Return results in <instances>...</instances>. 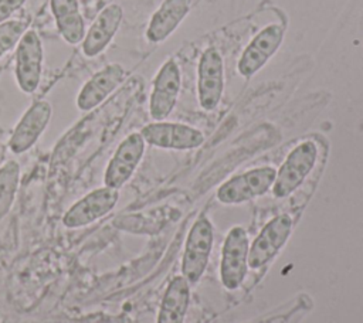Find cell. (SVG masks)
I'll return each instance as SVG.
<instances>
[{
    "mask_svg": "<svg viewBox=\"0 0 363 323\" xmlns=\"http://www.w3.org/2000/svg\"><path fill=\"white\" fill-rule=\"evenodd\" d=\"M318 159V146L312 140L296 144L277 170L272 193L278 198H285L294 193L312 171Z\"/></svg>",
    "mask_w": 363,
    "mask_h": 323,
    "instance_id": "6da1fadb",
    "label": "cell"
},
{
    "mask_svg": "<svg viewBox=\"0 0 363 323\" xmlns=\"http://www.w3.org/2000/svg\"><path fill=\"white\" fill-rule=\"evenodd\" d=\"M213 225L206 215H200L191 225L186 238L182 256V275L189 283H196L203 276L213 249Z\"/></svg>",
    "mask_w": 363,
    "mask_h": 323,
    "instance_id": "7a4b0ae2",
    "label": "cell"
},
{
    "mask_svg": "<svg viewBox=\"0 0 363 323\" xmlns=\"http://www.w3.org/2000/svg\"><path fill=\"white\" fill-rule=\"evenodd\" d=\"M248 249L250 241L245 230L240 225L233 227L221 248L220 280L228 290H235L241 286L248 271Z\"/></svg>",
    "mask_w": 363,
    "mask_h": 323,
    "instance_id": "3957f363",
    "label": "cell"
},
{
    "mask_svg": "<svg viewBox=\"0 0 363 323\" xmlns=\"http://www.w3.org/2000/svg\"><path fill=\"white\" fill-rule=\"evenodd\" d=\"M277 170L271 166L251 169L223 183L217 190V198L223 204H240L265 194L275 181Z\"/></svg>",
    "mask_w": 363,
    "mask_h": 323,
    "instance_id": "277c9868",
    "label": "cell"
},
{
    "mask_svg": "<svg viewBox=\"0 0 363 323\" xmlns=\"http://www.w3.org/2000/svg\"><path fill=\"white\" fill-rule=\"evenodd\" d=\"M292 218L288 214H281L269 220L248 249V268L258 269L268 264L285 245L292 231Z\"/></svg>",
    "mask_w": 363,
    "mask_h": 323,
    "instance_id": "5b68a950",
    "label": "cell"
},
{
    "mask_svg": "<svg viewBox=\"0 0 363 323\" xmlns=\"http://www.w3.org/2000/svg\"><path fill=\"white\" fill-rule=\"evenodd\" d=\"M285 30L279 24H269L259 30L244 48L238 62V74L250 78L257 74L281 47Z\"/></svg>",
    "mask_w": 363,
    "mask_h": 323,
    "instance_id": "8992f818",
    "label": "cell"
},
{
    "mask_svg": "<svg viewBox=\"0 0 363 323\" xmlns=\"http://www.w3.org/2000/svg\"><path fill=\"white\" fill-rule=\"evenodd\" d=\"M224 91V62L217 48H207L197 67V96L204 110H213Z\"/></svg>",
    "mask_w": 363,
    "mask_h": 323,
    "instance_id": "52a82bcc",
    "label": "cell"
},
{
    "mask_svg": "<svg viewBox=\"0 0 363 323\" xmlns=\"http://www.w3.org/2000/svg\"><path fill=\"white\" fill-rule=\"evenodd\" d=\"M119 200V191L111 187H99L75 201L62 217L67 228L85 227L106 215Z\"/></svg>",
    "mask_w": 363,
    "mask_h": 323,
    "instance_id": "ba28073f",
    "label": "cell"
},
{
    "mask_svg": "<svg viewBox=\"0 0 363 323\" xmlns=\"http://www.w3.org/2000/svg\"><path fill=\"white\" fill-rule=\"evenodd\" d=\"M142 137L146 143L160 149L190 150L204 142V135L189 125L174 122H153L142 128Z\"/></svg>",
    "mask_w": 363,
    "mask_h": 323,
    "instance_id": "9c48e42d",
    "label": "cell"
},
{
    "mask_svg": "<svg viewBox=\"0 0 363 323\" xmlns=\"http://www.w3.org/2000/svg\"><path fill=\"white\" fill-rule=\"evenodd\" d=\"M145 143L140 132L128 135L119 143L105 169L104 183L106 187L119 190L132 177L145 153Z\"/></svg>",
    "mask_w": 363,
    "mask_h": 323,
    "instance_id": "30bf717a",
    "label": "cell"
},
{
    "mask_svg": "<svg viewBox=\"0 0 363 323\" xmlns=\"http://www.w3.org/2000/svg\"><path fill=\"white\" fill-rule=\"evenodd\" d=\"M43 45L34 30L26 31L16 50V81L26 94H33L41 79Z\"/></svg>",
    "mask_w": 363,
    "mask_h": 323,
    "instance_id": "8fae6325",
    "label": "cell"
},
{
    "mask_svg": "<svg viewBox=\"0 0 363 323\" xmlns=\"http://www.w3.org/2000/svg\"><path fill=\"white\" fill-rule=\"evenodd\" d=\"M182 86L180 69L173 58L167 60L157 71L149 99V112L156 122L164 120L173 110Z\"/></svg>",
    "mask_w": 363,
    "mask_h": 323,
    "instance_id": "7c38bea8",
    "label": "cell"
},
{
    "mask_svg": "<svg viewBox=\"0 0 363 323\" xmlns=\"http://www.w3.org/2000/svg\"><path fill=\"white\" fill-rule=\"evenodd\" d=\"M51 113L52 109L47 101L34 102L16 125L9 140L10 150L20 154L31 149L47 128Z\"/></svg>",
    "mask_w": 363,
    "mask_h": 323,
    "instance_id": "4fadbf2b",
    "label": "cell"
},
{
    "mask_svg": "<svg viewBox=\"0 0 363 323\" xmlns=\"http://www.w3.org/2000/svg\"><path fill=\"white\" fill-rule=\"evenodd\" d=\"M126 75L121 64H109L95 72L82 86L77 96V106L81 110L96 108L123 81Z\"/></svg>",
    "mask_w": 363,
    "mask_h": 323,
    "instance_id": "5bb4252c",
    "label": "cell"
},
{
    "mask_svg": "<svg viewBox=\"0 0 363 323\" xmlns=\"http://www.w3.org/2000/svg\"><path fill=\"white\" fill-rule=\"evenodd\" d=\"M123 17L119 4L106 6L94 20L82 40V52L86 57H96L102 52L116 34Z\"/></svg>",
    "mask_w": 363,
    "mask_h": 323,
    "instance_id": "9a60e30c",
    "label": "cell"
},
{
    "mask_svg": "<svg viewBox=\"0 0 363 323\" xmlns=\"http://www.w3.org/2000/svg\"><path fill=\"white\" fill-rule=\"evenodd\" d=\"M190 10V0H164L150 17L146 38L150 42L164 41Z\"/></svg>",
    "mask_w": 363,
    "mask_h": 323,
    "instance_id": "2e32d148",
    "label": "cell"
},
{
    "mask_svg": "<svg viewBox=\"0 0 363 323\" xmlns=\"http://www.w3.org/2000/svg\"><path fill=\"white\" fill-rule=\"evenodd\" d=\"M190 283L180 275L174 276L163 295L157 323H183L190 299Z\"/></svg>",
    "mask_w": 363,
    "mask_h": 323,
    "instance_id": "e0dca14e",
    "label": "cell"
},
{
    "mask_svg": "<svg viewBox=\"0 0 363 323\" xmlns=\"http://www.w3.org/2000/svg\"><path fill=\"white\" fill-rule=\"evenodd\" d=\"M55 26L68 44H78L85 37V23L78 0H50Z\"/></svg>",
    "mask_w": 363,
    "mask_h": 323,
    "instance_id": "ac0fdd59",
    "label": "cell"
},
{
    "mask_svg": "<svg viewBox=\"0 0 363 323\" xmlns=\"http://www.w3.org/2000/svg\"><path fill=\"white\" fill-rule=\"evenodd\" d=\"M20 181V166L9 160L0 167V220L6 217L14 203Z\"/></svg>",
    "mask_w": 363,
    "mask_h": 323,
    "instance_id": "d6986e66",
    "label": "cell"
},
{
    "mask_svg": "<svg viewBox=\"0 0 363 323\" xmlns=\"http://www.w3.org/2000/svg\"><path fill=\"white\" fill-rule=\"evenodd\" d=\"M28 23L21 20H9L0 24V57L10 51L24 35Z\"/></svg>",
    "mask_w": 363,
    "mask_h": 323,
    "instance_id": "ffe728a7",
    "label": "cell"
},
{
    "mask_svg": "<svg viewBox=\"0 0 363 323\" xmlns=\"http://www.w3.org/2000/svg\"><path fill=\"white\" fill-rule=\"evenodd\" d=\"M24 3L26 0H0V24L7 21V18Z\"/></svg>",
    "mask_w": 363,
    "mask_h": 323,
    "instance_id": "44dd1931",
    "label": "cell"
}]
</instances>
